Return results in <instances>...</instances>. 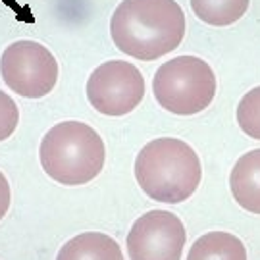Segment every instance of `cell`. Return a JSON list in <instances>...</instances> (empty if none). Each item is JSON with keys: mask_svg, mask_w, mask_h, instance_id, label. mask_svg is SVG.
<instances>
[{"mask_svg": "<svg viewBox=\"0 0 260 260\" xmlns=\"http://www.w3.org/2000/svg\"><path fill=\"white\" fill-rule=\"evenodd\" d=\"M185 29V14L176 0H123L110 19L118 50L143 62L176 50Z\"/></svg>", "mask_w": 260, "mask_h": 260, "instance_id": "1", "label": "cell"}, {"mask_svg": "<svg viewBox=\"0 0 260 260\" xmlns=\"http://www.w3.org/2000/svg\"><path fill=\"white\" fill-rule=\"evenodd\" d=\"M135 179L154 201L177 205L197 191L203 166L191 145L174 137L147 143L135 158Z\"/></svg>", "mask_w": 260, "mask_h": 260, "instance_id": "2", "label": "cell"}, {"mask_svg": "<svg viewBox=\"0 0 260 260\" xmlns=\"http://www.w3.org/2000/svg\"><path fill=\"white\" fill-rule=\"evenodd\" d=\"M106 149L101 135L83 121H62L41 141V166L60 185H85L101 174Z\"/></svg>", "mask_w": 260, "mask_h": 260, "instance_id": "3", "label": "cell"}, {"mask_svg": "<svg viewBox=\"0 0 260 260\" xmlns=\"http://www.w3.org/2000/svg\"><path fill=\"white\" fill-rule=\"evenodd\" d=\"M216 87L212 68L197 56H177L164 62L152 79L158 104L177 116H193L208 108Z\"/></svg>", "mask_w": 260, "mask_h": 260, "instance_id": "4", "label": "cell"}, {"mask_svg": "<svg viewBox=\"0 0 260 260\" xmlns=\"http://www.w3.org/2000/svg\"><path fill=\"white\" fill-rule=\"evenodd\" d=\"M0 75L10 91L19 96L43 99L58 81V62L41 43L19 39L0 56Z\"/></svg>", "mask_w": 260, "mask_h": 260, "instance_id": "5", "label": "cell"}, {"mask_svg": "<svg viewBox=\"0 0 260 260\" xmlns=\"http://www.w3.org/2000/svg\"><path fill=\"white\" fill-rule=\"evenodd\" d=\"M145 96V77L123 60L104 62L87 81V99L104 116H125L141 104Z\"/></svg>", "mask_w": 260, "mask_h": 260, "instance_id": "6", "label": "cell"}, {"mask_svg": "<svg viewBox=\"0 0 260 260\" xmlns=\"http://www.w3.org/2000/svg\"><path fill=\"white\" fill-rule=\"evenodd\" d=\"M187 241L183 222L168 210H150L131 225L129 260H179Z\"/></svg>", "mask_w": 260, "mask_h": 260, "instance_id": "7", "label": "cell"}, {"mask_svg": "<svg viewBox=\"0 0 260 260\" xmlns=\"http://www.w3.org/2000/svg\"><path fill=\"white\" fill-rule=\"evenodd\" d=\"M230 189L235 203L252 214H260V149L243 154L230 174Z\"/></svg>", "mask_w": 260, "mask_h": 260, "instance_id": "8", "label": "cell"}, {"mask_svg": "<svg viewBox=\"0 0 260 260\" xmlns=\"http://www.w3.org/2000/svg\"><path fill=\"white\" fill-rule=\"evenodd\" d=\"M56 260H123V252L110 235L85 232L64 243Z\"/></svg>", "mask_w": 260, "mask_h": 260, "instance_id": "9", "label": "cell"}, {"mask_svg": "<svg viewBox=\"0 0 260 260\" xmlns=\"http://www.w3.org/2000/svg\"><path fill=\"white\" fill-rule=\"evenodd\" d=\"M187 260H247V249L233 233L210 232L193 243Z\"/></svg>", "mask_w": 260, "mask_h": 260, "instance_id": "10", "label": "cell"}, {"mask_svg": "<svg viewBox=\"0 0 260 260\" xmlns=\"http://www.w3.org/2000/svg\"><path fill=\"white\" fill-rule=\"evenodd\" d=\"M251 0H191V8L199 19L214 27H225L245 16Z\"/></svg>", "mask_w": 260, "mask_h": 260, "instance_id": "11", "label": "cell"}, {"mask_svg": "<svg viewBox=\"0 0 260 260\" xmlns=\"http://www.w3.org/2000/svg\"><path fill=\"white\" fill-rule=\"evenodd\" d=\"M237 123L243 133L260 141V87H254L237 104Z\"/></svg>", "mask_w": 260, "mask_h": 260, "instance_id": "12", "label": "cell"}, {"mask_svg": "<svg viewBox=\"0 0 260 260\" xmlns=\"http://www.w3.org/2000/svg\"><path fill=\"white\" fill-rule=\"evenodd\" d=\"M19 123V110L14 99L0 91V143L8 139Z\"/></svg>", "mask_w": 260, "mask_h": 260, "instance_id": "13", "label": "cell"}, {"mask_svg": "<svg viewBox=\"0 0 260 260\" xmlns=\"http://www.w3.org/2000/svg\"><path fill=\"white\" fill-rule=\"evenodd\" d=\"M10 201H12V193H10V183L6 176L0 172V220L6 216L10 208Z\"/></svg>", "mask_w": 260, "mask_h": 260, "instance_id": "14", "label": "cell"}]
</instances>
